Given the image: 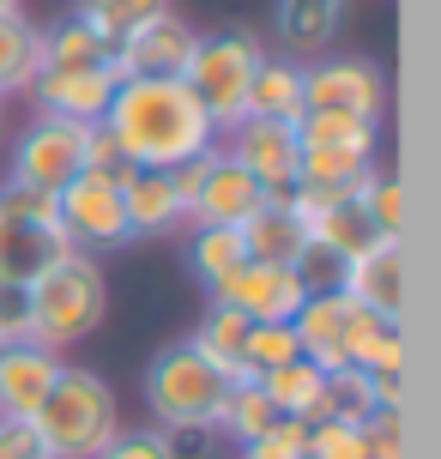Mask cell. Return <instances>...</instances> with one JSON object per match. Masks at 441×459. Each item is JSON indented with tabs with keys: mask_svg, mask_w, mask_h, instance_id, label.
I'll use <instances>...</instances> for the list:
<instances>
[{
	"mask_svg": "<svg viewBox=\"0 0 441 459\" xmlns=\"http://www.w3.org/2000/svg\"><path fill=\"white\" fill-rule=\"evenodd\" d=\"M67 254H73V242L48 194L0 187V284H37Z\"/></svg>",
	"mask_w": 441,
	"mask_h": 459,
	"instance_id": "52a82bcc",
	"label": "cell"
},
{
	"mask_svg": "<svg viewBox=\"0 0 441 459\" xmlns=\"http://www.w3.org/2000/svg\"><path fill=\"white\" fill-rule=\"evenodd\" d=\"M375 315H363L345 290H315V297H302V308L290 315V333H297V351L308 363L321 368H345L357 357V339H363V326Z\"/></svg>",
	"mask_w": 441,
	"mask_h": 459,
	"instance_id": "7c38bea8",
	"label": "cell"
},
{
	"mask_svg": "<svg viewBox=\"0 0 441 459\" xmlns=\"http://www.w3.org/2000/svg\"><path fill=\"white\" fill-rule=\"evenodd\" d=\"M302 278L290 266H266V260H242L230 278H218L212 284V302H224L236 315H248V321H290L302 308Z\"/></svg>",
	"mask_w": 441,
	"mask_h": 459,
	"instance_id": "9a60e30c",
	"label": "cell"
},
{
	"mask_svg": "<svg viewBox=\"0 0 441 459\" xmlns=\"http://www.w3.org/2000/svg\"><path fill=\"white\" fill-rule=\"evenodd\" d=\"M194 242H187V266H194V278L200 284H218V278H230L242 260H248V248H242V230H218V224H200L187 230Z\"/></svg>",
	"mask_w": 441,
	"mask_h": 459,
	"instance_id": "4316f807",
	"label": "cell"
},
{
	"mask_svg": "<svg viewBox=\"0 0 441 459\" xmlns=\"http://www.w3.org/2000/svg\"><path fill=\"white\" fill-rule=\"evenodd\" d=\"M363 447H369V459H405L399 411H369V417H363Z\"/></svg>",
	"mask_w": 441,
	"mask_h": 459,
	"instance_id": "8d00e7d4",
	"label": "cell"
},
{
	"mask_svg": "<svg viewBox=\"0 0 441 459\" xmlns=\"http://www.w3.org/2000/svg\"><path fill=\"white\" fill-rule=\"evenodd\" d=\"M248 115L255 121H290L297 127L302 115H308V103H302V61H290V55H266L255 73V85H248ZM242 115V121H248Z\"/></svg>",
	"mask_w": 441,
	"mask_h": 459,
	"instance_id": "d4e9b609",
	"label": "cell"
},
{
	"mask_svg": "<svg viewBox=\"0 0 441 459\" xmlns=\"http://www.w3.org/2000/svg\"><path fill=\"white\" fill-rule=\"evenodd\" d=\"M339 290L375 321H399V302H405V254H399V242H375L357 260H345Z\"/></svg>",
	"mask_w": 441,
	"mask_h": 459,
	"instance_id": "ac0fdd59",
	"label": "cell"
},
{
	"mask_svg": "<svg viewBox=\"0 0 441 459\" xmlns=\"http://www.w3.org/2000/svg\"><path fill=\"white\" fill-rule=\"evenodd\" d=\"M194 43H200V30L176 6H163V13H151L140 30H127L116 43V73L121 79H182Z\"/></svg>",
	"mask_w": 441,
	"mask_h": 459,
	"instance_id": "4fadbf2b",
	"label": "cell"
},
{
	"mask_svg": "<svg viewBox=\"0 0 441 459\" xmlns=\"http://www.w3.org/2000/svg\"><path fill=\"white\" fill-rule=\"evenodd\" d=\"M140 393H145L151 423L182 441V436H212V423H218V405H224L230 381H224V375H218V368L182 339V344H169V351H158V357L145 363Z\"/></svg>",
	"mask_w": 441,
	"mask_h": 459,
	"instance_id": "277c9868",
	"label": "cell"
},
{
	"mask_svg": "<svg viewBox=\"0 0 441 459\" xmlns=\"http://www.w3.org/2000/svg\"><path fill=\"white\" fill-rule=\"evenodd\" d=\"M242 248H248V260H266V266H290V273H297L302 248H308V230H302L290 194H266V200L242 218Z\"/></svg>",
	"mask_w": 441,
	"mask_h": 459,
	"instance_id": "ffe728a7",
	"label": "cell"
},
{
	"mask_svg": "<svg viewBox=\"0 0 441 459\" xmlns=\"http://www.w3.org/2000/svg\"><path fill=\"white\" fill-rule=\"evenodd\" d=\"M297 145H302L297 187H308V194H345V187H357L375 169V158H381V121L308 109L297 121Z\"/></svg>",
	"mask_w": 441,
	"mask_h": 459,
	"instance_id": "8992f818",
	"label": "cell"
},
{
	"mask_svg": "<svg viewBox=\"0 0 441 459\" xmlns=\"http://www.w3.org/2000/svg\"><path fill=\"white\" fill-rule=\"evenodd\" d=\"M308 459H369L363 423H308Z\"/></svg>",
	"mask_w": 441,
	"mask_h": 459,
	"instance_id": "e575fe53",
	"label": "cell"
},
{
	"mask_svg": "<svg viewBox=\"0 0 441 459\" xmlns=\"http://www.w3.org/2000/svg\"><path fill=\"white\" fill-rule=\"evenodd\" d=\"M302 103L326 115L381 121L387 115V73L369 55H315V61H302Z\"/></svg>",
	"mask_w": 441,
	"mask_h": 459,
	"instance_id": "8fae6325",
	"label": "cell"
},
{
	"mask_svg": "<svg viewBox=\"0 0 441 459\" xmlns=\"http://www.w3.org/2000/svg\"><path fill=\"white\" fill-rule=\"evenodd\" d=\"M121 212H127L134 242H158V236L187 230V200L169 169H127L121 176Z\"/></svg>",
	"mask_w": 441,
	"mask_h": 459,
	"instance_id": "e0dca14e",
	"label": "cell"
},
{
	"mask_svg": "<svg viewBox=\"0 0 441 459\" xmlns=\"http://www.w3.org/2000/svg\"><path fill=\"white\" fill-rule=\"evenodd\" d=\"M357 200H363V212H369V224L387 236V242H399V224H405V194H399V176L393 169H381L375 163L369 176L357 182Z\"/></svg>",
	"mask_w": 441,
	"mask_h": 459,
	"instance_id": "f546056e",
	"label": "cell"
},
{
	"mask_svg": "<svg viewBox=\"0 0 441 459\" xmlns=\"http://www.w3.org/2000/svg\"><path fill=\"white\" fill-rule=\"evenodd\" d=\"M345 0H272V30L290 61H315L326 55V43L339 37Z\"/></svg>",
	"mask_w": 441,
	"mask_h": 459,
	"instance_id": "44dd1931",
	"label": "cell"
},
{
	"mask_svg": "<svg viewBox=\"0 0 441 459\" xmlns=\"http://www.w3.org/2000/svg\"><path fill=\"white\" fill-rule=\"evenodd\" d=\"M0 459H55L37 436V423H0Z\"/></svg>",
	"mask_w": 441,
	"mask_h": 459,
	"instance_id": "74e56055",
	"label": "cell"
},
{
	"mask_svg": "<svg viewBox=\"0 0 441 459\" xmlns=\"http://www.w3.org/2000/svg\"><path fill=\"white\" fill-rule=\"evenodd\" d=\"M218 145H224L266 194H290L297 176H302V145H297V127H290V121H255V115H248V121H236Z\"/></svg>",
	"mask_w": 441,
	"mask_h": 459,
	"instance_id": "5bb4252c",
	"label": "cell"
},
{
	"mask_svg": "<svg viewBox=\"0 0 441 459\" xmlns=\"http://www.w3.org/2000/svg\"><path fill=\"white\" fill-rule=\"evenodd\" d=\"M97 459H182V441L169 429H158V423H145V429H121Z\"/></svg>",
	"mask_w": 441,
	"mask_h": 459,
	"instance_id": "836d02e7",
	"label": "cell"
},
{
	"mask_svg": "<svg viewBox=\"0 0 441 459\" xmlns=\"http://www.w3.org/2000/svg\"><path fill=\"white\" fill-rule=\"evenodd\" d=\"M30 339V284H0V344Z\"/></svg>",
	"mask_w": 441,
	"mask_h": 459,
	"instance_id": "d590c367",
	"label": "cell"
},
{
	"mask_svg": "<svg viewBox=\"0 0 441 459\" xmlns=\"http://www.w3.org/2000/svg\"><path fill=\"white\" fill-rule=\"evenodd\" d=\"M290 357H302L290 321H260V326H248V351H242V363H248V375H255V381L266 375V368L290 363Z\"/></svg>",
	"mask_w": 441,
	"mask_h": 459,
	"instance_id": "d6a6232c",
	"label": "cell"
},
{
	"mask_svg": "<svg viewBox=\"0 0 441 459\" xmlns=\"http://www.w3.org/2000/svg\"><path fill=\"white\" fill-rule=\"evenodd\" d=\"M163 6H169V0H79L73 13L91 24L103 43H121L127 30H140V24L151 19V13H163Z\"/></svg>",
	"mask_w": 441,
	"mask_h": 459,
	"instance_id": "f1b7e54d",
	"label": "cell"
},
{
	"mask_svg": "<svg viewBox=\"0 0 441 459\" xmlns=\"http://www.w3.org/2000/svg\"><path fill=\"white\" fill-rule=\"evenodd\" d=\"M30 423H37V436H43V447L55 459H97L127 429L116 387L97 368H79V363L61 368V381L48 387V399L37 405Z\"/></svg>",
	"mask_w": 441,
	"mask_h": 459,
	"instance_id": "7a4b0ae2",
	"label": "cell"
},
{
	"mask_svg": "<svg viewBox=\"0 0 441 459\" xmlns=\"http://www.w3.org/2000/svg\"><path fill=\"white\" fill-rule=\"evenodd\" d=\"M85 169V127L79 121H61V115H30L6 152V187H24V194H61Z\"/></svg>",
	"mask_w": 441,
	"mask_h": 459,
	"instance_id": "9c48e42d",
	"label": "cell"
},
{
	"mask_svg": "<svg viewBox=\"0 0 441 459\" xmlns=\"http://www.w3.org/2000/svg\"><path fill=\"white\" fill-rule=\"evenodd\" d=\"M67 357H55L43 344H0V423H30L48 387L61 381Z\"/></svg>",
	"mask_w": 441,
	"mask_h": 459,
	"instance_id": "2e32d148",
	"label": "cell"
},
{
	"mask_svg": "<svg viewBox=\"0 0 441 459\" xmlns=\"http://www.w3.org/2000/svg\"><path fill=\"white\" fill-rule=\"evenodd\" d=\"M169 176H176V187H182V200H187V230H200V224L242 230V218L266 200V187H260L255 176L224 152V145H212V152H200V158H187L182 169H169Z\"/></svg>",
	"mask_w": 441,
	"mask_h": 459,
	"instance_id": "ba28073f",
	"label": "cell"
},
{
	"mask_svg": "<svg viewBox=\"0 0 441 459\" xmlns=\"http://www.w3.org/2000/svg\"><path fill=\"white\" fill-rule=\"evenodd\" d=\"M43 67H55V73H116V43H103L79 13H67L61 24H43Z\"/></svg>",
	"mask_w": 441,
	"mask_h": 459,
	"instance_id": "603a6c76",
	"label": "cell"
},
{
	"mask_svg": "<svg viewBox=\"0 0 441 459\" xmlns=\"http://www.w3.org/2000/svg\"><path fill=\"white\" fill-rule=\"evenodd\" d=\"M55 212H61V230H67L73 254H103L127 248V212H121V176H97V169H79L61 194H55Z\"/></svg>",
	"mask_w": 441,
	"mask_h": 459,
	"instance_id": "30bf717a",
	"label": "cell"
},
{
	"mask_svg": "<svg viewBox=\"0 0 441 459\" xmlns=\"http://www.w3.org/2000/svg\"><path fill=\"white\" fill-rule=\"evenodd\" d=\"M103 127L121 145L127 169H182L187 158L218 145L212 115L194 103L182 79H116Z\"/></svg>",
	"mask_w": 441,
	"mask_h": 459,
	"instance_id": "6da1fadb",
	"label": "cell"
},
{
	"mask_svg": "<svg viewBox=\"0 0 441 459\" xmlns=\"http://www.w3.org/2000/svg\"><path fill=\"white\" fill-rule=\"evenodd\" d=\"M43 73V24L30 13H0V97H24Z\"/></svg>",
	"mask_w": 441,
	"mask_h": 459,
	"instance_id": "cb8c5ba5",
	"label": "cell"
},
{
	"mask_svg": "<svg viewBox=\"0 0 441 459\" xmlns=\"http://www.w3.org/2000/svg\"><path fill=\"white\" fill-rule=\"evenodd\" d=\"M260 61H266V43H260L255 30H212V37L194 43V55H187V67H182V85L212 115L218 139L248 115V85H255Z\"/></svg>",
	"mask_w": 441,
	"mask_h": 459,
	"instance_id": "5b68a950",
	"label": "cell"
},
{
	"mask_svg": "<svg viewBox=\"0 0 441 459\" xmlns=\"http://www.w3.org/2000/svg\"><path fill=\"white\" fill-rule=\"evenodd\" d=\"M19 6H24V0H0V13H19Z\"/></svg>",
	"mask_w": 441,
	"mask_h": 459,
	"instance_id": "f35d334b",
	"label": "cell"
},
{
	"mask_svg": "<svg viewBox=\"0 0 441 459\" xmlns=\"http://www.w3.org/2000/svg\"><path fill=\"white\" fill-rule=\"evenodd\" d=\"M103 315H109V278H103V260L91 254H67L30 284V344H43L55 357L91 339Z\"/></svg>",
	"mask_w": 441,
	"mask_h": 459,
	"instance_id": "3957f363",
	"label": "cell"
},
{
	"mask_svg": "<svg viewBox=\"0 0 441 459\" xmlns=\"http://www.w3.org/2000/svg\"><path fill=\"white\" fill-rule=\"evenodd\" d=\"M272 399L260 393V381H236L230 393H224V405H218V423H212V436H224V441H255L266 423H272Z\"/></svg>",
	"mask_w": 441,
	"mask_h": 459,
	"instance_id": "83f0119b",
	"label": "cell"
},
{
	"mask_svg": "<svg viewBox=\"0 0 441 459\" xmlns=\"http://www.w3.org/2000/svg\"><path fill=\"white\" fill-rule=\"evenodd\" d=\"M116 79L121 73H55V67H43L24 97L37 103V115H61V121L97 127L103 109H109V97H116Z\"/></svg>",
	"mask_w": 441,
	"mask_h": 459,
	"instance_id": "d6986e66",
	"label": "cell"
},
{
	"mask_svg": "<svg viewBox=\"0 0 441 459\" xmlns=\"http://www.w3.org/2000/svg\"><path fill=\"white\" fill-rule=\"evenodd\" d=\"M248 326H255L248 315H236V308H224V302H212L206 315H200V326L187 333V344H194V351H200V357H206V363L236 387V381H255L248 363H242V351H248Z\"/></svg>",
	"mask_w": 441,
	"mask_h": 459,
	"instance_id": "7402d4cb",
	"label": "cell"
},
{
	"mask_svg": "<svg viewBox=\"0 0 441 459\" xmlns=\"http://www.w3.org/2000/svg\"><path fill=\"white\" fill-rule=\"evenodd\" d=\"M0 134H6V97H0Z\"/></svg>",
	"mask_w": 441,
	"mask_h": 459,
	"instance_id": "ab89813d",
	"label": "cell"
},
{
	"mask_svg": "<svg viewBox=\"0 0 441 459\" xmlns=\"http://www.w3.org/2000/svg\"><path fill=\"white\" fill-rule=\"evenodd\" d=\"M399 363H405L399 321H369V326H363V339H357L350 368H363V375H399Z\"/></svg>",
	"mask_w": 441,
	"mask_h": 459,
	"instance_id": "4dcf8cb0",
	"label": "cell"
},
{
	"mask_svg": "<svg viewBox=\"0 0 441 459\" xmlns=\"http://www.w3.org/2000/svg\"><path fill=\"white\" fill-rule=\"evenodd\" d=\"M321 387H326V368L308 363V357H290V363L260 375V393L272 399V411L302 417V423H315V411H321Z\"/></svg>",
	"mask_w": 441,
	"mask_h": 459,
	"instance_id": "484cf974",
	"label": "cell"
},
{
	"mask_svg": "<svg viewBox=\"0 0 441 459\" xmlns=\"http://www.w3.org/2000/svg\"><path fill=\"white\" fill-rule=\"evenodd\" d=\"M236 459H308V423L302 417H272L255 441H242Z\"/></svg>",
	"mask_w": 441,
	"mask_h": 459,
	"instance_id": "1f68e13d",
	"label": "cell"
}]
</instances>
